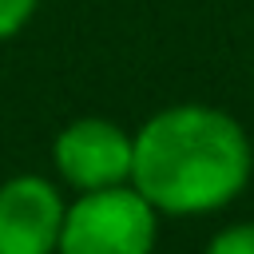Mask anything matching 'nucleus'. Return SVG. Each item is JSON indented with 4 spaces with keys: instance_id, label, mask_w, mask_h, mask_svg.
Here are the masks:
<instances>
[{
    "instance_id": "f257e3e1",
    "label": "nucleus",
    "mask_w": 254,
    "mask_h": 254,
    "mask_svg": "<svg viewBox=\"0 0 254 254\" xmlns=\"http://www.w3.org/2000/svg\"><path fill=\"white\" fill-rule=\"evenodd\" d=\"M250 179L246 131L214 107H167L135 135L131 187L167 214L230 202Z\"/></svg>"
},
{
    "instance_id": "f03ea898",
    "label": "nucleus",
    "mask_w": 254,
    "mask_h": 254,
    "mask_svg": "<svg viewBox=\"0 0 254 254\" xmlns=\"http://www.w3.org/2000/svg\"><path fill=\"white\" fill-rule=\"evenodd\" d=\"M60 254H151L155 250V206L135 187L83 190L64 210Z\"/></svg>"
},
{
    "instance_id": "7ed1b4c3",
    "label": "nucleus",
    "mask_w": 254,
    "mask_h": 254,
    "mask_svg": "<svg viewBox=\"0 0 254 254\" xmlns=\"http://www.w3.org/2000/svg\"><path fill=\"white\" fill-rule=\"evenodd\" d=\"M52 155L64 183L79 190H99V187H115L131 179L135 139H127L107 119H75L71 127L60 131Z\"/></svg>"
},
{
    "instance_id": "20e7f679",
    "label": "nucleus",
    "mask_w": 254,
    "mask_h": 254,
    "mask_svg": "<svg viewBox=\"0 0 254 254\" xmlns=\"http://www.w3.org/2000/svg\"><path fill=\"white\" fill-rule=\"evenodd\" d=\"M64 198L52 183L20 175L0 187V254H56Z\"/></svg>"
},
{
    "instance_id": "39448f33",
    "label": "nucleus",
    "mask_w": 254,
    "mask_h": 254,
    "mask_svg": "<svg viewBox=\"0 0 254 254\" xmlns=\"http://www.w3.org/2000/svg\"><path fill=\"white\" fill-rule=\"evenodd\" d=\"M206 254H254V222L226 226L222 234H214V238H210Z\"/></svg>"
},
{
    "instance_id": "423d86ee",
    "label": "nucleus",
    "mask_w": 254,
    "mask_h": 254,
    "mask_svg": "<svg viewBox=\"0 0 254 254\" xmlns=\"http://www.w3.org/2000/svg\"><path fill=\"white\" fill-rule=\"evenodd\" d=\"M32 8H36V0H0V40L20 32L24 20L32 16Z\"/></svg>"
}]
</instances>
